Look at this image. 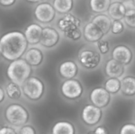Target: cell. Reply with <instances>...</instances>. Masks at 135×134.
<instances>
[{
	"label": "cell",
	"mask_w": 135,
	"mask_h": 134,
	"mask_svg": "<svg viewBox=\"0 0 135 134\" xmlns=\"http://www.w3.org/2000/svg\"><path fill=\"white\" fill-rule=\"evenodd\" d=\"M28 42L24 32L12 31L5 33L0 38L2 56L7 61L21 58L28 49Z\"/></svg>",
	"instance_id": "1"
},
{
	"label": "cell",
	"mask_w": 135,
	"mask_h": 134,
	"mask_svg": "<svg viewBox=\"0 0 135 134\" xmlns=\"http://www.w3.org/2000/svg\"><path fill=\"white\" fill-rule=\"evenodd\" d=\"M32 70V66L24 58H20L9 63L6 70V75L10 81L21 86L31 77Z\"/></svg>",
	"instance_id": "2"
},
{
	"label": "cell",
	"mask_w": 135,
	"mask_h": 134,
	"mask_svg": "<svg viewBox=\"0 0 135 134\" xmlns=\"http://www.w3.org/2000/svg\"><path fill=\"white\" fill-rule=\"evenodd\" d=\"M5 119L8 125L19 129L28 124L30 119V114L28 109L20 103H11L5 109Z\"/></svg>",
	"instance_id": "3"
},
{
	"label": "cell",
	"mask_w": 135,
	"mask_h": 134,
	"mask_svg": "<svg viewBox=\"0 0 135 134\" xmlns=\"http://www.w3.org/2000/svg\"><path fill=\"white\" fill-rule=\"evenodd\" d=\"M24 96L31 101L40 100L45 92L44 82L36 77H28L21 85Z\"/></svg>",
	"instance_id": "4"
},
{
	"label": "cell",
	"mask_w": 135,
	"mask_h": 134,
	"mask_svg": "<svg viewBox=\"0 0 135 134\" xmlns=\"http://www.w3.org/2000/svg\"><path fill=\"white\" fill-rule=\"evenodd\" d=\"M78 59L79 64L83 68L92 70L99 66L101 62V56L98 50L83 48L79 51Z\"/></svg>",
	"instance_id": "5"
},
{
	"label": "cell",
	"mask_w": 135,
	"mask_h": 134,
	"mask_svg": "<svg viewBox=\"0 0 135 134\" xmlns=\"http://www.w3.org/2000/svg\"><path fill=\"white\" fill-rule=\"evenodd\" d=\"M61 93L67 100H78L79 99L84 92L81 83L74 78L65 80L60 88Z\"/></svg>",
	"instance_id": "6"
},
{
	"label": "cell",
	"mask_w": 135,
	"mask_h": 134,
	"mask_svg": "<svg viewBox=\"0 0 135 134\" xmlns=\"http://www.w3.org/2000/svg\"><path fill=\"white\" fill-rule=\"evenodd\" d=\"M56 15V11L49 2H41L38 4L34 9V16L36 21L41 24L51 23Z\"/></svg>",
	"instance_id": "7"
},
{
	"label": "cell",
	"mask_w": 135,
	"mask_h": 134,
	"mask_svg": "<svg viewBox=\"0 0 135 134\" xmlns=\"http://www.w3.org/2000/svg\"><path fill=\"white\" fill-rule=\"evenodd\" d=\"M112 94H110L104 88L97 87L93 88L89 94V100L92 104L100 107H106L111 102Z\"/></svg>",
	"instance_id": "8"
},
{
	"label": "cell",
	"mask_w": 135,
	"mask_h": 134,
	"mask_svg": "<svg viewBox=\"0 0 135 134\" xmlns=\"http://www.w3.org/2000/svg\"><path fill=\"white\" fill-rule=\"evenodd\" d=\"M81 20L72 13H66L58 21V28L64 35L81 28Z\"/></svg>",
	"instance_id": "9"
},
{
	"label": "cell",
	"mask_w": 135,
	"mask_h": 134,
	"mask_svg": "<svg viewBox=\"0 0 135 134\" xmlns=\"http://www.w3.org/2000/svg\"><path fill=\"white\" fill-rule=\"evenodd\" d=\"M102 118L101 108L93 105L88 104L84 107L81 111V118L83 122L89 126L97 124Z\"/></svg>",
	"instance_id": "10"
},
{
	"label": "cell",
	"mask_w": 135,
	"mask_h": 134,
	"mask_svg": "<svg viewBox=\"0 0 135 134\" xmlns=\"http://www.w3.org/2000/svg\"><path fill=\"white\" fill-rule=\"evenodd\" d=\"M112 57L124 66L129 65L134 58V53L131 47L124 44H119L114 47L112 51Z\"/></svg>",
	"instance_id": "11"
},
{
	"label": "cell",
	"mask_w": 135,
	"mask_h": 134,
	"mask_svg": "<svg viewBox=\"0 0 135 134\" xmlns=\"http://www.w3.org/2000/svg\"><path fill=\"white\" fill-rule=\"evenodd\" d=\"M59 39L60 35L55 28L51 27H45L43 28L40 43L46 48H52L58 44Z\"/></svg>",
	"instance_id": "12"
},
{
	"label": "cell",
	"mask_w": 135,
	"mask_h": 134,
	"mask_svg": "<svg viewBox=\"0 0 135 134\" xmlns=\"http://www.w3.org/2000/svg\"><path fill=\"white\" fill-rule=\"evenodd\" d=\"M83 36L85 39L89 43H97L105 36L101 29L93 22L87 23L83 30Z\"/></svg>",
	"instance_id": "13"
},
{
	"label": "cell",
	"mask_w": 135,
	"mask_h": 134,
	"mask_svg": "<svg viewBox=\"0 0 135 134\" xmlns=\"http://www.w3.org/2000/svg\"><path fill=\"white\" fill-rule=\"evenodd\" d=\"M43 28H44L37 23L30 24L26 27L24 34L28 44L36 45L40 43Z\"/></svg>",
	"instance_id": "14"
},
{
	"label": "cell",
	"mask_w": 135,
	"mask_h": 134,
	"mask_svg": "<svg viewBox=\"0 0 135 134\" xmlns=\"http://www.w3.org/2000/svg\"><path fill=\"white\" fill-rule=\"evenodd\" d=\"M44 53L43 51L36 47H30L27 49L24 54V59L32 66V67H38L40 66L44 61Z\"/></svg>",
	"instance_id": "15"
},
{
	"label": "cell",
	"mask_w": 135,
	"mask_h": 134,
	"mask_svg": "<svg viewBox=\"0 0 135 134\" xmlns=\"http://www.w3.org/2000/svg\"><path fill=\"white\" fill-rule=\"evenodd\" d=\"M59 75L65 80L73 79L78 73V64L73 60L62 62L59 66Z\"/></svg>",
	"instance_id": "16"
},
{
	"label": "cell",
	"mask_w": 135,
	"mask_h": 134,
	"mask_svg": "<svg viewBox=\"0 0 135 134\" xmlns=\"http://www.w3.org/2000/svg\"><path fill=\"white\" fill-rule=\"evenodd\" d=\"M104 73L108 77L120 78L125 73V66L114 58H111L105 63Z\"/></svg>",
	"instance_id": "17"
},
{
	"label": "cell",
	"mask_w": 135,
	"mask_h": 134,
	"mask_svg": "<svg viewBox=\"0 0 135 134\" xmlns=\"http://www.w3.org/2000/svg\"><path fill=\"white\" fill-rule=\"evenodd\" d=\"M127 11L126 5L120 2H112L108 9V16L113 20H123L124 18L125 13Z\"/></svg>",
	"instance_id": "18"
},
{
	"label": "cell",
	"mask_w": 135,
	"mask_h": 134,
	"mask_svg": "<svg viewBox=\"0 0 135 134\" xmlns=\"http://www.w3.org/2000/svg\"><path fill=\"white\" fill-rule=\"evenodd\" d=\"M91 21L97 25L104 33V35H107L111 31L112 20L108 15H106L104 13L97 14L94 17H93Z\"/></svg>",
	"instance_id": "19"
},
{
	"label": "cell",
	"mask_w": 135,
	"mask_h": 134,
	"mask_svg": "<svg viewBox=\"0 0 135 134\" xmlns=\"http://www.w3.org/2000/svg\"><path fill=\"white\" fill-rule=\"evenodd\" d=\"M120 92L125 96L131 97L135 96V77L127 75L123 77Z\"/></svg>",
	"instance_id": "20"
},
{
	"label": "cell",
	"mask_w": 135,
	"mask_h": 134,
	"mask_svg": "<svg viewBox=\"0 0 135 134\" xmlns=\"http://www.w3.org/2000/svg\"><path fill=\"white\" fill-rule=\"evenodd\" d=\"M51 134H75L74 126L69 122L60 121L53 126Z\"/></svg>",
	"instance_id": "21"
},
{
	"label": "cell",
	"mask_w": 135,
	"mask_h": 134,
	"mask_svg": "<svg viewBox=\"0 0 135 134\" xmlns=\"http://www.w3.org/2000/svg\"><path fill=\"white\" fill-rule=\"evenodd\" d=\"M6 96L13 100H19L21 97L22 95V89H21V86L10 81L9 83H8L6 86Z\"/></svg>",
	"instance_id": "22"
},
{
	"label": "cell",
	"mask_w": 135,
	"mask_h": 134,
	"mask_svg": "<svg viewBox=\"0 0 135 134\" xmlns=\"http://www.w3.org/2000/svg\"><path fill=\"white\" fill-rule=\"evenodd\" d=\"M53 6L60 14L70 13L74 7V0H53Z\"/></svg>",
	"instance_id": "23"
},
{
	"label": "cell",
	"mask_w": 135,
	"mask_h": 134,
	"mask_svg": "<svg viewBox=\"0 0 135 134\" xmlns=\"http://www.w3.org/2000/svg\"><path fill=\"white\" fill-rule=\"evenodd\" d=\"M112 0H90L89 6L91 10L96 13H104L108 11Z\"/></svg>",
	"instance_id": "24"
},
{
	"label": "cell",
	"mask_w": 135,
	"mask_h": 134,
	"mask_svg": "<svg viewBox=\"0 0 135 134\" xmlns=\"http://www.w3.org/2000/svg\"><path fill=\"white\" fill-rule=\"evenodd\" d=\"M104 88L110 94H116L121 89V80L116 77H109L104 83Z\"/></svg>",
	"instance_id": "25"
},
{
	"label": "cell",
	"mask_w": 135,
	"mask_h": 134,
	"mask_svg": "<svg viewBox=\"0 0 135 134\" xmlns=\"http://www.w3.org/2000/svg\"><path fill=\"white\" fill-rule=\"evenodd\" d=\"M123 21L129 28H135V6L134 5L131 8L127 7V11Z\"/></svg>",
	"instance_id": "26"
},
{
	"label": "cell",
	"mask_w": 135,
	"mask_h": 134,
	"mask_svg": "<svg viewBox=\"0 0 135 134\" xmlns=\"http://www.w3.org/2000/svg\"><path fill=\"white\" fill-rule=\"evenodd\" d=\"M124 28V23L121 20H113L110 32L113 35H119L123 32Z\"/></svg>",
	"instance_id": "27"
},
{
	"label": "cell",
	"mask_w": 135,
	"mask_h": 134,
	"mask_svg": "<svg viewBox=\"0 0 135 134\" xmlns=\"http://www.w3.org/2000/svg\"><path fill=\"white\" fill-rule=\"evenodd\" d=\"M97 47L100 54H107L110 51V43L108 40L101 39L97 43Z\"/></svg>",
	"instance_id": "28"
},
{
	"label": "cell",
	"mask_w": 135,
	"mask_h": 134,
	"mask_svg": "<svg viewBox=\"0 0 135 134\" xmlns=\"http://www.w3.org/2000/svg\"><path fill=\"white\" fill-rule=\"evenodd\" d=\"M65 37H66L67 39H70V40H73V41H78L81 38V36H82V32H81V28L76 29V30H74L72 31L71 32H69L66 35H64Z\"/></svg>",
	"instance_id": "29"
},
{
	"label": "cell",
	"mask_w": 135,
	"mask_h": 134,
	"mask_svg": "<svg viewBox=\"0 0 135 134\" xmlns=\"http://www.w3.org/2000/svg\"><path fill=\"white\" fill-rule=\"evenodd\" d=\"M119 134H135V124L127 123L123 125L120 129Z\"/></svg>",
	"instance_id": "30"
},
{
	"label": "cell",
	"mask_w": 135,
	"mask_h": 134,
	"mask_svg": "<svg viewBox=\"0 0 135 134\" xmlns=\"http://www.w3.org/2000/svg\"><path fill=\"white\" fill-rule=\"evenodd\" d=\"M18 134H36V130L32 125L26 124L18 129Z\"/></svg>",
	"instance_id": "31"
},
{
	"label": "cell",
	"mask_w": 135,
	"mask_h": 134,
	"mask_svg": "<svg viewBox=\"0 0 135 134\" xmlns=\"http://www.w3.org/2000/svg\"><path fill=\"white\" fill-rule=\"evenodd\" d=\"M0 134H18L17 129L8 125L0 128Z\"/></svg>",
	"instance_id": "32"
},
{
	"label": "cell",
	"mask_w": 135,
	"mask_h": 134,
	"mask_svg": "<svg viewBox=\"0 0 135 134\" xmlns=\"http://www.w3.org/2000/svg\"><path fill=\"white\" fill-rule=\"evenodd\" d=\"M17 0H0V6L4 7H9L14 5Z\"/></svg>",
	"instance_id": "33"
},
{
	"label": "cell",
	"mask_w": 135,
	"mask_h": 134,
	"mask_svg": "<svg viewBox=\"0 0 135 134\" xmlns=\"http://www.w3.org/2000/svg\"><path fill=\"white\" fill-rule=\"evenodd\" d=\"M94 133L95 134H108V132H107V130H105V128H104V127L99 126V127H97V128L95 130Z\"/></svg>",
	"instance_id": "34"
},
{
	"label": "cell",
	"mask_w": 135,
	"mask_h": 134,
	"mask_svg": "<svg viewBox=\"0 0 135 134\" xmlns=\"http://www.w3.org/2000/svg\"><path fill=\"white\" fill-rule=\"evenodd\" d=\"M6 92H5V90L0 86V104L5 100V99H6Z\"/></svg>",
	"instance_id": "35"
},
{
	"label": "cell",
	"mask_w": 135,
	"mask_h": 134,
	"mask_svg": "<svg viewBox=\"0 0 135 134\" xmlns=\"http://www.w3.org/2000/svg\"><path fill=\"white\" fill-rule=\"evenodd\" d=\"M28 2H30V3H37L39 2H40L41 0H26Z\"/></svg>",
	"instance_id": "36"
},
{
	"label": "cell",
	"mask_w": 135,
	"mask_h": 134,
	"mask_svg": "<svg viewBox=\"0 0 135 134\" xmlns=\"http://www.w3.org/2000/svg\"><path fill=\"white\" fill-rule=\"evenodd\" d=\"M132 2H133V4H134V6H135V0H132Z\"/></svg>",
	"instance_id": "37"
},
{
	"label": "cell",
	"mask_w": 135,
	"mask_h": 134,
	"mask_svg": "<svg viewBox=\"0 0 135 134\" xmlns=\"http://www.w3.org/2000/svg\"><path fill=\"white\" fill-rule=\"evenodd\" d=\"M2 55V52H1V48H0V56Z\"/></svg>",
	"instance_id": "38"
},
{
	"label": "cell",
	"mask_w": 135,
	"mask_h": 134,
	"mask_svg": "<svg viewBox=\"0 0 135 134\" xmlns=\"http://www.w3.org/2000/svg\"><path fill=\"white\" fill-rule=\"evenodd\" d=\"M134 37H135V33H134Z\"/></svg>",
	"instance_id": "39"
}]
</instances>
